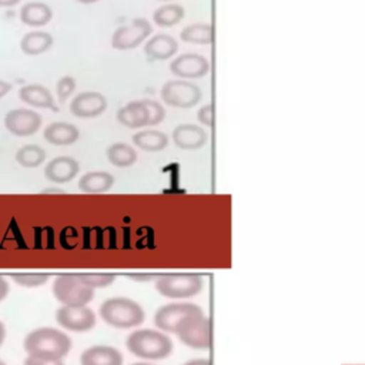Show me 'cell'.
<instances>
[{"mask_svg":"<svg viewBox=\"0 0 365 365\" xmlns=\"http://www.w3.org/2000/svg\"><path fill=\"white\" fill-rule=\"evenodd\" d=\"M117 121L127 128H141L148 125L150 113L144 101H131L121 107L115 114Z\"/></svg>","mask_w":365,"mask_h":365,"instance_id":"obj_18","label":"cell"},{"mask_svg":"<svg viewBox=\"0 0 365 365\" xmlns=\"http://www.w3.org/2000/svg\"><path fill=\"white\" fill-rule=\"evenodd\" d=\"M76 90V78L71 76H64L58 78L56 84V91L58 97V103H64Z\"/></svg>","mask_w":365,"mask_h":365,"instance_id":"obj_31","label":"cell"},{"mask_svg":"<svg viewBox=\"0 0 365 365\" xmlns=\"http://www.w3.org/2000/svg\"><path fill=\"white\" fill-rule=\"evenodd\" d=\"M153 31L147 19H133L128 24L120 26L111 36V46L115 50H131L138 47Z\"/></svg>","mask_w":365,"mask_h":365,"instance_id":"obj_8","label":"cell"},{"mask_svg":"<svg viewBox=\"0 0 365 365\" xmlns=\"http://www.w3.org/2000/svg\"><path fill=\"white\" fill-rule=\"evenodd\" d=\"M107 160L120 168L130 167L137 161V151L125 143H114L106 150Z\"/></svg>","mask_w":365,"mask_h":365,"instance_id":"obj_25","label":"cell"},{"mask_svg":"<svg viewBox=\"0 0 365 365\" xmlns=\"http://www.w3.org/2000/svg\"><path fill=\"white\" fill-rule=\"evenodd\" d=\"M161 100L171 107L190 108L201 100V90L187 80H170L161 87Z\"/></svg>","mask_w":365,"mask_h":365,"instance_id":"obj_7","label":"cell"},{"mask_svg":"<svg viewBox=\"0 0 365 365\" xmlns=\"http://www.w3.org/2000/svg\"><path fill=\"white\" fill-rule=\"evenodd\" d=\"M4 338H6V327H4V324L0 321V345L3 344Z\"/></svg>","mask_w":365,"mask_h":365,"instance_id":"obj_39","label":"cell"},{"mask_svg":"<svg viewBox=\"0 0 365 365\" xmlns=\"http://www.w3.org/2000/svg\"><path fill=\"white\" fill-rule=\"evenodd\" d=\"M0 365H6V364H4V362L0 359Z\"/></svg>","mask_w":365,"mask_h":365,"instance_id":"obj_44","label":"cell"},{"mask_svg":"<svg viewBox=\"0 0 365 365\" xmlns=\"http://www.w3.org/2000/svg\"><path fill=\"white\" fill-rule=\"evenodd\" d=\"M29 356L46 359H63L71 348L70 336L56 328L41 327L29 332L23 341Z\"/></svg>","mask_w":365,"mask_h":365,"instance_id":"obj_1","label":"cell"},{"mask_svg":"<svg viewBox=\"0 0 365 365\" xmlns=\"http://www.w3.org/2000/svg\"><path fill=\"white\" fill-rule=\"evenodd\" d=\"M173 141L181 150H198L207 143V133L195 124H180L173 130Z\"/></svg>","mask_w":365,"mask_h":365,"instance_id":"obj_15","label":"cell"},{"mask_svg":"<svg viewBox=\"0 0 365 365\" xmlns=\"http://www.w3.org/2000/svg\"><path fill=\"white\" fill-rule=\"evenodd\" d=\"M204 285V279L198 274H164L155 277V289L165 298L184 299L197 295Z\"/></svg>","mask_w":365,"mask_h":365,"instance_id":"obj_5","label":"cell"},{"mask_svg":"<svg viewBox=\"0 0 365 365\" xmlns=\"http://www.w3.org/2000/svg\"><path fill=\"white\" fill-rule=\"evenodd\" d=\"M4 125L13 135L27 137L40 128L41 115L29 108H14L4 115Z\"/></svg>","mask_w":365,"mask_h":365,"instance_id":"obj_10","label":"cell"},{"mask_svg":"<svg viewBox=\"0 0 365 365\" xmlns=\"http://www.w3.org/2000/svg\"><path fill=\"white\" fill-rule=\"evenodd\" d=\"M10 90H11V84L4 80H0V98L4 97L7 93H10Z\"/></svg>","mask_w":365,"mask_h":365,"instance_id":"obj_36","label":"cell"},{"mask_svg":"<svg viewBox=\"0 0 365 365\" xmlns=\"http://www.w3.org/2000/svg\"><path fill=\"white\" fill-rule=\"evenodd\" d=\"M54 40L46 31H30L20 40V48L27 56H37L51 48Z\"/></svg>","mask_w":365,"mask_h":365,"instance_id":"obj_23","label":"cell"},{"mask_svg":"<svg viewBox=\"0 0 365 365\" xmlns=\"http://www.w3.org/2000/svg\"><path fill=\"white\" fill-rule=\"evenodd\" d=\"M53 294L61 305H87L93 297L94 289L86 285L78 274H63L56 277L53 282Z\"/></svg>","mask_w":365,"mask_h":365,"instance_id":"obj_6","label":"cell"},{"mask_svg":"<svg viewBox=\"0 0 365 365\" xmlns=\"http://www.w3.org/2000/svg\"><path fill=\"white\" fill-rule=\"evenodd\" d=\"M23 365H64V362L63 359H46V358H36V356L27 355Z\"/></svg>","mask_w":365,"mask_h":365,"instance_id":"obj_34","label":"cell"},{"mask_svg":"<svg viewBox=\"0 0 365 365\" xmlns=\"http://www.w3.org/2000/svg\"><path fill=\"white\" fill-rule=\"evenodd\" d=\"M127 349L141 359H164L173 352V341L160 329H137L125 339Z\"/></svg>","mask_w":365,"mask_h":365,"instance_id":"obj_2","label":"cell"},{"mask_svg":"<svg viewBox=\"0 0 365 365\" xmlns=\"http://www.w3.org/2000/svg\"><path fill=\"white\" fill-rule=\"evenodd\" d=\"M184 365H211V364L205 358H197V359H191V361L185 362Z\"/></svg>","mask_w":365,"mask_h":365,"instance_id":"obj_37","label":"cell"},{"mask_svg":"<svg viewBox=\"0 0 365 365\" xmlns=\"http://www.w3.org/2000/svg\"><path fill=\"white\" fill-rule=\"evenodd\" d=\"M53 19V10L41 1H29L20 9V20L26 26L40 27Z\"/></svg>","mask_w":365,"mask_h":365,"instance_id":"obj_21","label":"cell"},{"mask_svg":"<svg viewBox=\"0 0 365 365\" xmlns=\"http://www.w3.org/2000/svg\"><path fill=\"white\" fill-rule=\"evenodd\" d=\"M78 277L86 285H88L94 291L111 285L115 279V275L113 274H78Z\"/></svg>","mask_w":365,"mask_h":365,"instance_id":"obj_30","label":"cell"},{"mask_svg":"<svg viewBox=\"0 0 365 365\" xmlns=\"http://www.w3.org/2000/svg\"><path fill=\"white\" fill-rule=\"evenodd\" d=\"M107 108V98L98 91L78 93L70 104V111L78 118H94Z\"/></svg>","mask_w":365,"mask_h":365,"instance_id":"obj_13","label":"cell"},{"mask_svg":"<svg viewBox=\"0 0 365 365\" xmlns=\"http://www.w3.org/2000/svg\"><path fill=\"white\" fill-rule=\"evenodd\" d=\"M180 38L185 43L210 44L212 43V27L207 23H194L185 26L180 33Z\"/></svg>","mask_w":365,"mask_h":365,"instance_id":"obj_26","label":"cell"},{"mask_svg":"<svg viewBox=\"0 0 365 365\" xmlns=\"http://www.w3.org/2000/svg\"><path fill=\"white\" fill-rule=\"evenodd\" d=\"M19 97L23 103H27L37 108H51L57 110L54 106V98L50 90L41 84H26L20 88Z\"/></svg>","mask_w":365,"mask_h":365,"instance_id":"obj_20","label":"cell"},{"mask_svg":"<svg viewBox=\"0 0 365 365\" xmlns=\"http://www.w3.org/2000/svg\"><path fill=\"white\" fill-rule=\"evenodd\" d=\"M101 319L115 328H134L143 324L145 314L141 305L125 297H113L100 305Z\"/></svg>","mask_w":365,"mask_h":365,"instance_id":"obj_3","label":"cell"},{"mask_svg":"<svg viewBox=\"0 0 365 365\" xmlns=\"http://www.w3.org/2000/svg\"><path fill=\"white\" fill-rule=\"evenodd\" d=\"M178 50L177 40L171 37L170 34L158 33L154 34L144 46V53L148 57V60L161 61L173 57Z\"/></svg>","mask_w":365,"mask_h":365,"instance_id":"obj_17","label":"cell"},{"mask_svg":"<svg viewBox=\"0 0 365 365\" xmlns=\"http://www.w3.org/2000/svg\"><path fill=\"white\" fill-rule=\"evenodd\" d=\"M80 171V164L70 155H58L50 160L44 168V177L50 182H68Z\"/></svg>","mask_w":365,"mask_h":365,"instance_id":"obj_14","label":"cell"},{"mask_svg":"<svg viewBox=\"0 0 365 365\" xmlns=\"http://www.w3.org/2000/svg\"><path fill=\"white\" fill-rule=\"evenodd\" d=\"M10 278L23 288H37L48 281L46 274H13Z\"/></svg>","mask_w":365,"mask_h":365,"instance_id":"obj_29","label":"cell"},{"mask_svg":"<svg viewBox=\"0 0 365 365\" xmlns=\"http://www.w3.org/2000/svg\"><path fill=\"white\" fill-rule=\"evenodd\" d=\"M174 334L178 339L194 349H207L211 344L210 319L202 309L185 315L175 327Z\"/></svg>","mask_w":365,"mask_h":365,"instance_id":"obj_4","label":"cell"},{"mask_svg":"<svg viewBox=\"0 0 365 365\" xmlns=\"http://www.w3.org/2000/svg\"><path fill=\"white\" fill-rule=\"evenodd\" d=\"M44 192H58V194H64L63 190H57V188H47V190H44Z\"/></svg>","mask_w":365,"mask_h":365,"instance_id":"obj_41","label":"cell"},{"mask_svg":"<svg viewBox=\"0 0 365 365\" xmlns=\"http://www.w3.org/2000/svg\"><path fill=\"white\" fill-rule=\"evenodd\" d=\"M184 17V7L177 3H168L153 13V20L158 27H171Z\"/></svg>","mask_w":365,"mask_h":365,"instance_id":"obj_27","label":"cell"},{"mask_svg":"<svg viewBox=\"0 0 365 365\" xmlns=\"http://www.w3.org/2000/svg\"><path fill=\"white\" fill-rule=\"evenodd\" d=\"M76 1H78V3H81V4H93V3H96V1H98V0H76Z\"/></svg>","mask_w":365,"mask_h":365,"instance_id":"obj_42","label":"cell"},{"mask_svg":"<svg viewBox=\"0 0 365 365\" xmlns=\"http://www.w3.org/2000/svg\"><path fill=\"white\" fill-rule=\"evenodd\" d=\"M210 70L208 60L197 53H185L170 63V71L180 78H200Z\"/></svg>","mask_w":365,"mask_h":365,"instance_id":"obj_12","label":"cell"},{"mask_svg":"<svg viewBox=\"0 0 365 365\" xmlns=\"http://www.w3.org/2000/svg\"><path fill=\"white\" fill-rule=\"evenodd\" d=\"M81 365H123L121 352L108 345H93L83 351L80 356Z\"/></svg>","mask_w":365,"mask_h":365,"instance_id":"obj_16","label":"cell"},{"mask_svg":"<svg viewBox=\"0 0 365 365\" xmlns=\"http://www.w3.org/2000/svg\"><path fill=\"white\" fill-rule=\"evenodd\" d=\"M201 309V307L191 302H171L157 309L154 315L155 327L163 332L174 334L177 324L188 314Z\"/></svg>","mask_w":365,"mask_h":365,"instance_id":"obj_11","label":"cell"},{"mask_svg":"<svg viewBox=\"0 0 365 365\" xmlns=\"http://www.w3.org/2000/svg\"><path fill=\"white\" fill-rule=\"evenodd\" d=\"M20 0H0V7H11L17 4Z\"/></svg>","mask_w":365,"mask_h":365,"instance_id":"obj_38","label":"cell"},{"mask_svg":"<svg viewBox=\"0 0 365 365\" xmlns=\"http://www.w3.org/2000/svg\"><path fill=\"white\" fill-rule=\"evenodd\" d=\"M9 294V284L7 281L0 275V301H3Z\"/></svg>","mask_w":365,"mask_h":365,"instance_id":"obj_35","label":"cell"},{"mask_svg":"<svg viewBox=\"0 0 365 365\" xmlns=\"http://www.w3.org/2000/svg\"><path fill=\"white\" fill-rule=\"evenodd\" d=\"M133 143L135 147L144 150V151H161L168 144V137L158 130H141L133 135Z\"/></svg>","mask_w":365,"mask_h":365,"instance_id":"obj_24","label":"cell"},{"mask_svg":"<svg viewBox=\"0 0 365 365\" xmlns=\"http://www.w3.org/2000/svg\"><path fill=\"white\" fill-rule=\"evenodd\" d=\"M113 185L114 177L107 171H90L83 174L78 180V188L86 194H101L108 191Z\"/></svg>","mask_w":365,"mask_h":365,"instance_id":"obj_22","label":"cell"},{"mask_svg":"<svg viewBox=\"0 0 365 365\" xmlns=\"http://www.w3.org/2000/svg\"><path fill=\"white\" fill-rule=\"evenodd\" d=\"M57 324L73 332H87L96 325V314L87 305H61L56 311Z\"/></svg>","mask_w":365,"mask_h":365,"instance_id":"obj_9","label":"cell"},{"mask_svg":"<svg viewBox=\"0 0 365 365\" xmlns=\"http://www.w3.org/2000/svg\"><path fill=\"white\" fill-rule=\"evenodd\" d=\"M143 101L147 106L148 113H150L148 125L160 124L165 118V110H164L163 104L158 103V101H154V100H143Z\"/></svg>","mask_w":365,"mask_h":365,"instance_id":"obj_32","label":"cell"},{"mask_svg":"<svg viewBox=\"0 0 365 365\" xmlns=\"http://www.w3.org/2000/svg\"><path fill=\"white\" fill-rule=\"evenodd\" d=\"M43 137L47 143L53 145H70L78 140L80 131L76 125L70 123L56 121L44 128Z\"/></svg>","mask_w":365,"mask_h":365,"instance_id":"obj_19","label":"cell"},{"mask_svg":"<svg viewBox=\"0 0 365 365\" xmlns=\"http://www.w3.org/2000/svg\"><path fill=\"white\" fill-rule=\"evenodd\" d=\"M160 1H167V0H160Z\"/></svg>","mask_w":365,"mask_h":365,"instance_id":"obj_45","label":"cell"},{"mask_svg":"<svg viewBox=\"0 0 365 365\" xmlns=\"http://www.w3.org/2000/svg\"><path fill=\"white\" fill-rule=\"evenodd\" d=\"M133 278H134V279H143V281H148V279H153L154 277H151V275H148V277H144V275H143V277H141V275H134Z\"/></svg>","mask_w":365,"mask_h":365,"instance_id":"obj_40","label":"cell"},{"mask_svg":"<svg viewBox=\"0 0 365 365\" xmlns=\"http://www.w3.org/2000/svg\"><path fill=\"white\" fill-rule=\"evenodd\" d=\"M131 365H153L150 362H135V364H131Z\"/></svg>","mask_w":365,"mask_h":365,"instance_id":"obj_43","label":"cell"},{"mask_svg":"<svg viewBox=\"0 0 365 365\" xmlns=\"http://www.w3.org/2000/svg\"><path fill=\"white\" fill-rule=\"evenodd\" d=\"M46 160V151L37 144H26L16 153V161L26 168H36Z\"/></svg>","mask_w":365,"mask_h":365,"instance_id":"obj_28","label":"cell"},{"mask_svg":"<svg viewBox=\"0 0 365 365\" xmlns=\"http://www.w3.org/2000/svg\"><path fill=\"white\" fill-rule=\"evenodd\" d=\"M197 118L201 124H204L207 127H212L214 125V106L212 104L202 106L197 113Z\"/></svg>","mask_w":365,"mask_h":365,"instance_id":"obj_33","label":"cell"}]
</instances>
